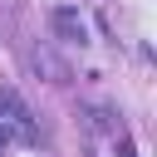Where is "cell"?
Here are the masks:
<instances>
[{
	"label": "cell",
	"mask_w": 157,
	"mask_h": 157,
	"mask_svg": "<svg viewBox=\"0 0 157 157\" xmlns=\"http://www.w3.org/2000/svg\"><path fill=\"white\" fill-rule=\"evenodd\" d=\"M49 25H54V34H59L64 44H88V25H83V15H78L74 5H59V10L49 15Z\"/></svg>",
	"instance_id": "cell-1"
},
{
	"label": "cell",
	"mask_w": 157,
	"mask_h": 157,
	"mask_svg": "<svg viewBox=\"0 0 157 157\" xmlns=\"http://www.w3.org/2000/svg\"><path fill=\"white\" fill-rule=\"evenodd\" d=\"M5 142H10V128H0V147H5Z\"/></svg>",
	"instance_id": "cell-2"
}]
</instances>
